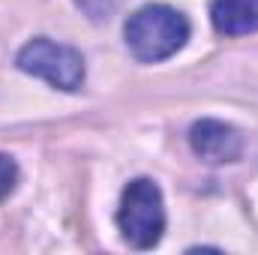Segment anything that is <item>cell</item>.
I'll return each mask as SVG.
<instances>
[{
  "label": "cell",
  "instance_id": "6da1fadb",
  "mask_svg": "<svg viewBox=\"0 0 258 255\" xmlns=\"http://www.w3.org/2000/svg\"><path fill=\"white\" fill-rule=\"evenodd\" d=\"M186 39H189V21L183 18V12L171 6H159V3L144 6L135 15H129L126 21L129 51L144 63L171 57L177 48H183Z\"/></svg>",
  "mask_w": 258,
  "mask_h": 255
},
{
  "label": "cell",
  "instance_id": "7a4b0ae2",
  "mask_svg": "<svg viewBox=\"0 0 258 255\" xmlns=\"http://www.w3.org/2000/svg\"><path fill=\"white\" fill-rule=\"evenodd\" d=\"M117 225L135 249H150L159 243L165 231V207L162 192L153 180H132L123 189V201L117 210Z\"/></svg>",
  "mask_w": 258,
  "mask_h": 255
},
{
  "label": "cell",
  "instance_id": "3957f363",
  "mask_svg": "<svg viewBox=\"0 0 258 255\" xmlns=\"http://www.w3.org/2000/svg\"><path fill=\"white\" fill-rule=\"evenodd\" d=\"M18 66L60 90H78L84 81V60L75 48L57 45L51 39H33L21 48Z\"/></svg>",
  "mask_w": 258,
  "mask_h": 255
},
{
  "label": "cell",
  "instance_id": "277c9868",
  "mask_svg": "<svg viewBox=\"0 0 258 255\" xmlns=\"http://www.w3.org/2000/svg\"><path fill=\"white\" fill-rule=\"evenodd\" d=\"M192 150L207 162H234L243 150V138L237 129L222 120H198L189 132Z\"/></svg>",
  "mask_w": 258,
  "mask_h": 255
},
{
  "label": "cell",
  "instance_id": "5b68a950",
  "mask_svg": "<svg viewBox=\"0 0 258 255\" xmlns=\"http://www.w3.org/2000/svg\"><path fill=\"white\" fill-rule=\"evenodd\" d=\"M213 27L225 36H243L258 30V0H213Z\"/></svg>",
  "mask_w": 258,
  "mask_h": 255
},
{
  "label": "cell",
  "instance_id": "8992f818",
  "mask_svg": "<svg viewBox=\"0 0 258 255\" xmlns=\"http://www.w3.org/2000/svg\"><path fill=\"white\" fill-rule=\"evenodd\" d=\"M15 180H18V168H15V162H12L6 153H0V198H6L9 192L15 189Z\"/></svg>",
  "mask_w": 258,
  "mask_h": 255
}]
</instances>
